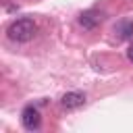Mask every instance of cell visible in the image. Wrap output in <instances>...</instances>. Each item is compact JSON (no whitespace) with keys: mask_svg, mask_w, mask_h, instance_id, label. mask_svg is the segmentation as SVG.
Returning a JSON list of instances; mask_svg holds the SVG:
<instances>
[{"mask_svg":"<svg viewBox=\"0 0 133 133\" xmlns=\"http://www.w3.org/2000/svg\"><path fill=\"white\" fill-rule=\"evenodd\" d=\"M83 104H85V94H81V91H66L60 98V106L64 110H77Z\"/></svg>","mask_w":133,"mask_h":133,"instance_id":"cell-3","label":"cell"},{"mask_svg":"<svg viewBox=\"0 0 133 133\" xmlns=\"http://www.w3.org/2000/svg\"><path fill=\"white\" fill-rule=\"evenodd\" d=\"M35 21L29 19V17H23V19H17L8 25V37L12 42H29L33 35H35Z\"/></svg>","mask_w":133,"mask_h":133,"instance_id":"cell-1","label":"cell"},{"mask_svg":"<svg viewBox=\"0 0 133 133\" xmlns=\"http://www.w3.org/2000/svg\"><path fill=\"white\" fill-rule=\"evenodd\" d=\"M127 58L133 62V46H129V50H127Z\"/></svg>","mask_w":133,"mask_h":133,"instance_id":"cell-6","label":"cell"},{"mask_svg":"<svg viewBox=\"0 0 133 133\" xmlns=\"http://www.w3.org/2000/svg\"><path fill=\"white\" fill-rule=\"evenodd\" d=\"M114 31H118L121 37H131V35H133V23L123 21V23H118V25L114 27Z\"/></svg>","mask_w":133,"mask_h":133,"instance_id":"cell-5","label":"cell"},{"mask_svg":"<svg viewBox=\"0 0 133 133\" xmlns=\"http://www.w3.org/2000/svg\"><path fill=\"white\" fill-rule=\"evenodd\" d=\"M21 123H23V127H25L27 131H35V129L39 127V123H42L39 110H37L35 106L23 108V112H21Z\"/></svg>","mask_w":133,"mask_h":133,"instance_id":"cell-2","label":"cell"},{"mask_svg":"<svg viewBox=\"0 0 133 133\" xmlns=\"http://www.w3.org/2000/svg\"><path fill=\"white\" fill-rule=\"evenodd\" d=\"M102 19L104 17L98 10H85V12L79 15V25H83L85 29H94V27H98L102 23Z\"/></svg>","mask_w":133,"mask_h":133,"instance_id":"cell-4","label":"cell"}]
</instances>
